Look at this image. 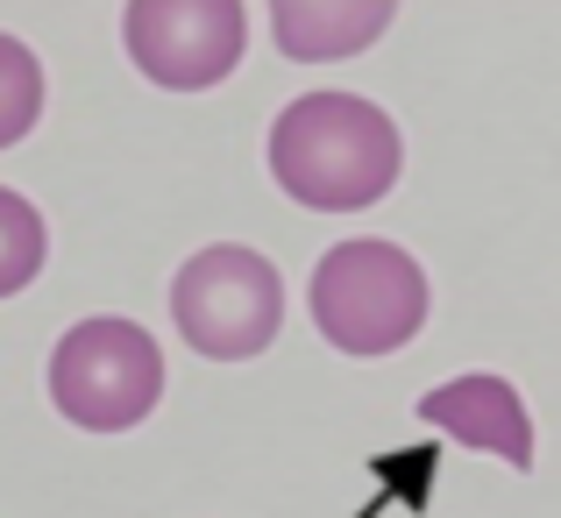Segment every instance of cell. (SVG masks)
Masks as SVG:
<instances>
[{
  "mask_svg": "<svg viewBox=\"0 0 561 518\" xmlns=\"http://www.w3.org/2000/svg\"><path fill=\"white\" fill-rule=\"evenodd\" d=\"M391 14L398 0H271V36L291 65H334V57L370 50Z\"/></svg>",
  "mask_w": 561,
  "mask_h": 518,
  "instance_id": "cell-7",
  "label": "cell"
},
{
  "mask_svg": "<svg viewBox=\"0 0 561 518\" xmlns=\"http://www.w3.org/2000/svg\"><path fill=\"white\" fill-rule=\"evenodd\" d=\"M398 122L356 93H306L271 128V177L313 214H363L398 185Z\"/></svg>",
  "mask_w": 561,
  "mask_h": 518,
  "instance_id": "cell-1",
  "label": "cell"
},
{
  "mask_svg": "<svg viewBox=\"0 0 561 518\" xmlns=\"http://www.w3.org/2000/svg\"><path fill=\"white\" fill-rule=\"evenodd\" d=\"M171 320L206 362H249L285 327V285L277 263L242 242H214L171 277Z\"/></svg>",
  "mask_w": 561,
  "mask_h": 518,
  "instance_id": "cell-4",
  "label": "cell"
},
{
  "mask_svg": "<svg viewBox=\"0 0 561 518\" xmlns=\"http://www.w3.org/2000/svg\"><path fill=\"white\" fill-rule=\"evenodd\" d=\"M122 43L136 71L164 93H206L220 85L249 50L242 0H128Z\"/></svg>",
  "mask_w": 561,
  "mask_h": 518,
  "instance_id": "cell-5",
  "label": "cell"
},
{
  "mask_svg": "<svg viewBox=\"0 0 561 518\" xmlns=\"http://www.w3.org/2000/svg\"><path fill=\"white\" fill-rule=\"evenodd\" d=\"M43 114V65L36 50H28L22 36H0V150H14V142L36 128Z\"/></svg>",
  "mask_w": 561,
  "mask_h": 518,
  "instance_id": "cell-9",
  "label": "cell"
},
{
  "mask_svg": "<svg viewBox=\"0 0 561 518\" xmlns=\"http://www.w3.org/2000/svg\"><path fill=\"white\" fill-rule=\"evenodd\" d=\"M420 419L440 426L448 440L497 454L505 469H534V419H526V398L505 377H455L440 391L420 398Z\"/></svg>",
  "mask_w": 561,
  "mask_h": 518,
  "instance_id": "cell-6",
  "label": "cell"
},
{
  "mask_svg": "<svg viewBox=\"0 0 561 518\" xmlns=\"http://www.w3.org/2000/svg\"><path fill=\"white\" fill-rule=\"evenodd\" d=\"M43 249H50V234H43V214L22 199V192L0 185V299H14L22 285H36Z\"/></svg>",
  "mask_w": 561,
  "mask_h": 518,
  "instance_id": "cell-8",
  "label": "cell"
},
{
  "mask_svg": "<svg viewBox=\"0 0 561 518\" xmlns=\"http://www.w3.org/2000/svg\"><path fill=\"white\" fill-rule=\"evenodd\" d=\"M313 327L342 355H391L426 327V270L398 242H342L313 270Z\"/></svg>",
  "mask_w": 561,
  "mask_h": 518,
  "instance_id": "cell-2",
  "label": "cell"
},
{
  "mask_svg": "<svg viewBox=\"0 0 561 518\" xmlns=\"http://www.w3.org/2000/svg\"><path fill=\"white\" fill-rule=\"evenodd\" d=\"M50 398L85 434H128L164 398V348L136 320H79L50 355Z\"/></svg>",
  "mask_w": 561,
  "mask_h": 518,
  "instance_id": "cell-3",
  "label": "cell"
}]
</instances>
